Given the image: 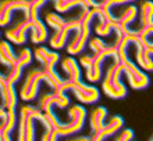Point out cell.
<instances>
[{
	"label": "cell",
	"instance_id": "cell-6",
	"mask_svg": "<svg viewBox=\"0 0 153 141\" xmlns=\"http://www.w3.org/2000/svg\"><path fill=\"white\" fill-rule=\"evenodd\" d=\"M107 58H113V61L118 60V51H117V46L114 45H109L105 50H102L100 53H96L92 56V61L89 66L85 71V77L86 80L91 83H96L100 80L102 77V65L105 62V60Z\"/></svg>",
	"mask_w": 153,
	"mask_h": 141
},
{
	"label": "cell",
	"instance_id": "cell-21",
	"mask_svg": "<svg viewBox=\"0 0 153 141\" xmlns=\"http://www.w3.org/2000/svg\"><path fill=\"white\" fill-rule=\"evenodd\" d=\"M1 123H3V136H11L13 130L16 129L17 123H18L16 109H8L7 115H6V119H3Z\"/></svg>",
	"mask_w": 153,
	"mask_h": 141
},
{
	"label": "cell",
	"instance_id": "cell-30",
	"mask_svg": "<svg viewBox=\"0 0 153 141\" xmlns=\"http://www.w3.org/2000/svg\"><path fill=\"white\" fill-rule=\"evenodd\" d=\"M135 32H137L138 37H141V39H148L150 35H153V24H150L149 26H146V28L137 29Z\"/></svg>",
	"mask_w": 153,
	"mask_h": 141
},
{
	"label": "cell",
	"instance_id": "cell-33",
	"mask_svg": "<svg viewBox=\"0 0 153 141\" xmlns=\"http://www.w3.org/2000/svg\"><path fill=\"white\" fill-rule=\"evenodd\" d=\"M67 141H92V140H91V137H88V136H79V137L70 138V140H67Z\"/></svg>",
	"mask_w": 153,
	"mask_h": 141
},
{
	"label": "cell",
	"instance_id": "cell-14",
	"mask_svg": "<svg viewBox=\"0 0 153 141\" xmlns=\"http://www.w3.org/2000/svg\"><path fill=\"white\" fill-rule=\"evenodd\" d=\"M132 45L135 46V62H137V65L142 71L153 72V57L148 53V50L145 48L143 43L138 39V36L135 37Z\"/></svg>",
	"mask_w": 153,
	"mask_h": 141
},
{
	"label": "cell",
	"instance_id": "cell-26",
	"mask_svg": "<svg viewBox=\"0 0 153 141\" xmlns=\"http://www.w3.org/2000/svg\"><path fill=\"white\" fill-rule=\"evenodd\" d=\"M88 45H89V48L92 50L93 54H96V53H100L102 50H105V48L107 47V46H109L105 40H102V39H100L99 36H97V37H92V39H89Z\"/></svg>",
	"mask_w": 153,
	"mask_h": 141
},
{
	"label": "cell",
	"instance_id": "cell-24",
	"mask_svg": "<svg viewBox=\"0 0 153 141\" xmlns=\"http://www.w3.org/2000/svg\"><path fill=\"white\" fill-rule=\"evenodd\" d=\"M32 58H33V54L32 51L29 50V48H22L20 51V54L17 56V65H20V66H22V68H25V66H28L31 62H32Z\"/></svg>",
	"mask_w": 153,
	"mask_h": 141
},
{
	"label": "cell",
	"instance_id": "cell-9",
	"mask_svg": "<svg viewBox=\"0 0 153 141\" xmlns=\"http://www.w3.org/2000/svg\"><path fill=\"white\" fill-rule=\"evenodd\" d=\"M71 91L81 104H95L100 98V91L97 87L92 85H86L82 80L78 83H73Z\"/></svg>",
	"mask_w": 153,
	"mask_h": 141
},
{
	"label": "cell",
	"instance_id": "cell-13",
	"mask_svg": "<svg viewBox=\"0 0 153 141\" xmlns=\"http://www.w3.org/2000/svg\"><path fill=\"white\" fill-rule=\"evenodd\" d=\"M123 126H124V119H123L120 115H114V116H111V119H110L107 123H105V126H103L97 133L93 134L92 137H91V140L92 141H105L109 137H111V136H116V134L123 129Z\"/></svg>",
	"mask_w": 153,
	"mask_h": 141
},
{
	"label": "cell",
	"instance_id": "cell-31",
	"mask_svg": "<svg viewBox=\"0 0 153 141\" xmlns=\"http://www.w3.org/2000/svg\"><path fill=\"white\" fill-rule=\"evenodd\" d=\"M137 36H138V35H137ZM138 39L143 43V46H145V48L148 50V53H149L150 56L153 57V42H150L149 39H141V37H138Z\"/></svg>",
	"mask_w": 153,
	"mask_h": 141
},
{
	"label": "cell",
	"instance_id": "cell-27",
	"mask_svg": "<svg viewBox=\"0 0 153 141\" xmlns=\"http://www.w3.org/2000/svg\"><path fill=\"white\" fill-rule=\"evenodd\" d=\"M135 0H102L100 1V7L106 11L111 12V8L121 6V4H127V3H132Z\"/></svg>",
	"mask_w": 153,
	"mask_h": 141
},
{
	"label": "cell",
	"instance_id": "cell-16",
	"mask_svg": "<svg viewBox=\"0 0 153 141\" xmlns=\"http://www.w3.org/2000/svg\"><path fill=\"white\" fill-rule=\"evenodd\" d=\"M0 97H1V102L6 111L8 109H16L18 104V97L14 90V86L8 85L7 82H4V85L0 87Z\"/></svg>",
	"mask_w": 153,
	"mask_h": 141
},
{
	"label": "cell",
	"instance_id": "cell-36",
	"mask_svg": "<svg viewBox=\"0 0 153 141\" xmlns=\"http://www.w3.org/2000/svg\"><path fill=\"white\" fill-rule=\"evenodd\" d=\"M57 1H61V0H57Z\"/></svg>",
	"mask_w": 153,
	"mask_h": 141
},
{
	"label": "cell",
	"instance_id": "cell-18",
	"mask_svg": "<svg viewBox=\"0 0 153 141\" xmlns=\"http://www.w3.org/2000/svg\"><path fill=\"white\" fill-rule=\"evenodd\" d=\"M107 116V109L105 107H97L89 113V126L92 133H97L105 126V119Z\"/></svg>",
	"mask_w": 153,
	"mask_h": 141
},
{
	"label": "cell",
	"instance_id": "cell-7",
	"mask_svg": "<svg viewBox=\"0 0 153 141\" xmlns=\"http://www.w3.org/2000/svg\"><path fill=\"white\" fill-rule=\"evenodd\" d=\"M68 123H60L59 127L54 129L60 137H70V136L78 133L79 130H82L85 125V119H86V109L82 105H73L68 109Z\"/></svg>",
	"mask_w": 153,
	"mask_h": 141
},
{
	"label": "cell",
	"instance_id": "cell-28",
	"mask_svg": "<svg viewBox=\"0 0 153 141\" xmlns=\"http://www.w3.org/2000/svg\"><path fill=\"white\" fill-rule=\"evenodd\" d=\"M45 133L42 136V140L40 141H59L60 136L57 134V132L53 127H45Z\"/></svg>",
	"mask_w": 153,
	"mask_h": 141
},
{
	"label": "cell",
	"instance_id": "cell-3",
	"mask_svg": "<svg viewBox=\"0 0 153 141\" xmlns=\"http://www.w3.org/2000/svg\"><path fill=\"white\" fill-rule=\"evenodd\" d=\"M97 11L96 8H82L81 14L78 15V21H79V29L75 32L73 40L67 46V51L71 56L79 54L88 45L89 37H91V25L95 20H96Z\"/></svg>",
	"mask_w": 153,
	"mask_h": 141
},
{
	"label": "cell",
	"instance_id": "cell-20",
	"mask_svg": "<svg viewBox=\"0 0 153 141\" xmlns=\"http://www.w3.org/2000/svg\"><path fill=\"white\" fill-rule=\"evenodd\" d=\"M153 24V1L143 0L141 3V12H139V29L146 28Z\"/></svg>",
	"mask_w": 153,
	"mask_h": 141
},
{
	"label": "cell",
	"instance_id": "cell-32",
	"mask_svg": "<svg viewBox=\"0 0 153 141\" xmlns=\"http://www.w3.org/2000/svg\"><path fill=\"white\" fill-rule=\"evenodd\" d=\"M84 1L88 8H96L100 6V1H96V0H84Z\"/></svg>",
	"mask_w": 153,
	"mask_h": 141
},
{
	"label": "cell",
	"instance_id": "cell-22",
	"mask_svg": "<svg viewBox=\"0 0 153 141\" xmlns=\"http://www.w3.org/2000/svg\"><path fill=\"white\" fill-rule=\"evenodd\" d=\"M74 7L88 8L84 0H61V1H54V8L57 12H67Z\"/></svg>",
	"mask_w": 153,
	"mask_h": 141
},
{
	"label": "cell",
	"instance_id": "cell-15",
	"mask_svg": "<svg viewBox=\"0 0 153 141\" xmlns=\"http://www.w3.org/2000/svg\"><path fill=\"white\" fill-rule=\"evenodd\" d=\"M68 104H70V98L65 96V94L54 91V93H49V94H45V96L40 97L39 109L43 112V111H46L48 108H53V105H56V107L63 109Z\"/></svg>",
	"mask_w": 153,
	"mask_h": 141
},
{
	"label": "cell",
	"instance_id": "cell-34",
	"mask_svg": "<svg viewBox=\"0 0 153 141\" xmlns=\"http://www.w3.org/2000/svg\"><path fill=\"white\" fill-rule=\"evenodd\" d=\"M1 79H6V76H3V75L0 73V80H1Z\"/></svg>",
	"mask_w": 153,
	"mask_h": 141
},
{
	"label": "cell",
	"instance_id": "cell-23",
	"mask_svg": "<svg viewBox=\"0 0 153 141\" xmlns=\"http://www.w3.org/2000/svg\"><path fill=\"white\" fill-rule=\"evenodd\" d=\"M65 21L67 20H64L63 17L56 14V12H48V14L45 15V22H46V25L50 26V28H53L54 31H59V29L65 24Z\"/></svg>",
	"mask_w": 153,
	"mask_h": 141
},
{
	"label": "cell",
	"instance_id": "cell-5",
	"mask_svg": "<svg viewBox=\"0 0 153 141\" xmlns=\"http://www.w3.org/2000/svg\"><path fill=\"white\" fill-rule=\"evenodd\" d=\"M43 82L49 87H52L53 90L56 89L54 85L50 82V79L46 76V73H45L43 69H39V68L32 69V71L27 75V77H25L24 85L21 86L20 98L22 101H32L33 98L38 96L39 86H40V83H43Z\"/></svg>",
	"mask_w": 153,
	"mask_h": 141
},
{
	"label": "cell",
	"instance_id": "cell-19",
	"mask_svg": "<svg viewBox=\"0 0 153 141\" xmlns=\"http://www.w3.org/2000/svg\"><path fill=\"white\" fill-rule=\"evenodd\" d=\"M17 62V56L14 54L11 48V45L6 40L0 42V64L3 66L11 68Z\"/></svg>",
	"mask_w": 153,
	"mask_h": 141
},
{
	"label": "cell",
	"instance_id": "cell-8",
	"mask_svg": "<svg viewBox=\"0 0 153 141\" xmlns=\"http://www.w3.org/2000/svg\"><path fill=\"white\" fill-rule=\"evenodd\" d=\"M31 0H1L0 1V26H7L11 21V14L14 11L29 12Z\"/></svg>",
	"mask_w": 153,
	"mask_h": 141
},
{
	"label": "cell",
	"instance_id": "cell-1",
	"mask_svg": "<svg viewBox=\"0 0 153 141\" xmlns=\"http://www.w3.org/2000/svg\"><path fill=\"white\" fill-rule=\"evenodd\" d=\"M137 37V32L132 29V32L128 35H124L123 40L120 45L117 46V51H118V62L123 66V73H125L127 80L129 86L134 90H143L149 86V76L142 71L135 62L128 57V46L132 45L134 40Z\"/></svg>",
	"mask_w": 153,
	"mask_h": 141
},
{
	"label": "cell",
	"instance_id": "cell-17",
	"mask_svg": "<svg viewBox=\"0 0 153 141\" xmlns=\"http://www.w3.org/2000/svg\"><path fill=\"white\" fill-rule=\"evenodd\" d=\"M61 68L67 73V79L71 80L73 83H78L81 82V68L78 65V61L73 57H65L63 62H61Z\"/></svg>",
	"mask_w": 153,
	"mask_h": 141
},
{
	"label": "cell",
	"instance_id": "cell-25",
	"mask_svg": "<svg viewBox=\"0 0 153 141\" xmlns=\"http://www.w3.org/2000/svg\"><path fill=\"white\" fill-rule=\"evenodd\" d=\"M22 66H20V65H14V66H11L10 68V72H8V75L6 76V82H7L8 85L14 86L17 83V82L20 80V77L22 76Z\"/></svg>",
	"mask_w": 153,
	"mask_h": 141
},
{
	"label": "cell",
	"instance_id": "cell-29",
	"mask_svg": "<svg viewBox=\"0 0 153 141\" xmlns=\"http://www.w3.org/2000/svg\"><path fill=\"white\" fill-rule=\"evenodd\" d=\"M134 138V130L131 129H121L117 133V137L114 141H131Z\"/></svg>",
	"mask_w": 153,
	"mask_h": 141
},
{
	"label": "cell",
	"instance_id": "cell-10",
	"mask_svg": "<svg viewBox=\"0 0 153 141\" xmlns=\"http://www.w3.org/2000/svg\"><path fill=\"white\" fill-rule=\"evenodd\" d=\"M79 29V21L78 18H71V20L65 21V24L61 26L59 31L53 33V36L50 37V47L54 48V50H60L65 46L67 43V39H68V35L71 32H76Z\"/></svg>",
	"mask_w": 153,
	"mask_h": 141
},
{
	"label": "cell",
	"instance_id": "cell-11",
	"mask_svg": "<svg viewBox=\"0 0 153 141\" xmlns=\"http://www.w3.org/2000/svg\"><path fill=\"white\" fill-rule=\"evenodd\" d=\"M32 28L33 24L31 18L28 15H25L24 21L18 22L14 28L6 31V37L14 45H24L27 42V33H28V31H32Z\"/></svg>",
	"mask_w": 153,
	"mask_h": 141
},
{
	"label": "cell",
	"instance_id": "cell-4",
	"mask_svg": "<svg viewBox=\"0 0 153 141\" xmlns=\"http://www.w3.org/2000/svg\"><path fill=\"white\" fill-rule=\"evenodd\" d=\"M121 75H123V66L118 62V60H116L107 68L103 82H102L103 93L113 100H121L127 96V87L121 82Z\"/></svg>",
	"mask_w": 153,
	"mask_h": 141
},
{
	"label": "cell",
	"instance_id": "cell-35",
	"mask_svg": "<svg viewBox=\"0 0 153 141\" xmlns=\"http://www.w3.org/2000/svg\"><path fill=\"white\" fill-rule=\"evenodd\" d=\"M149 141H153V136H152V137H150V140Z\"/></svg>",
	"mask_w": 153,
	"mask_h": 141
},
{
	"label": "cell",
	"instance_id": "cell-2",
	"mask_svg": "<svg viewBox=\"0 0 153 141\" xmlns=\"http://www.w3.org/2000/svg\"><path fill=\"white\" fill-rule=\"evenodd\" d=\"M33 121H39L45 127H50L45 118V113L32 105H24L18 113V137L17 141H35Z\"/></svg>",
	"mask_w": 153,
	"mask_h": 141
},
{
	"label": "cell",
	"instance_id": "cell-12",
	"mask_svg": "<svg viewBox=\"0 0 153 141\" xmlns=\"http://www.w3.org/2000/svg\"><path fill=\"white\" fill-rule=\"evenodd\" d=\"M137 17H138V8L135 7L134 4L127 6V7L116 17V22H113V29L117 28V29H120L124 35H128V33L132 32V29L129 28V25L135 21Z\"/></svg>",
	"mask_w": 153,
	"mask_h": 141
}]
</instances>
